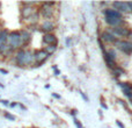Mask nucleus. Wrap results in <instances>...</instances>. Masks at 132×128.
I'll list each match as a JSON object with an SVG mask.
<instances>
[{"mask_svg": "<svg viewBox=\"0 0 132 128\" xmlns=\"http://www.w3.org/2000/svg\"><path fill=\"white\" fill-rule=\"evenodd\" d=\"M2 29V28H1V23H0V30H1Z\"/></svg>", "mask_w": 132, "mask_h": 128, "instance_id": "27", "label": "nucleus"}, {"mask_svg": "<svg viewBox=\"0 0 132 128\" xmlns=\"http://www.w3.org/2000/svg\"><path fill=\"white\" fill-rule=\"evenodd\" d=\"M103 14L105 15V18L122 19V13L118 12L117 9H114V8H105L104 11H103Z\"/></svg>", "mask_w": 132, "mask_h": 128, "instance_id": "10", "label": "nucleus"}, {"mask_svg": "<svg viewBox=\"0 0 132 128\" xmlns=\"http://www.w3.org/2000/svg\"><path fill=\"white\" fill-rule=\"evenodd\" d=\"M0 71H1L2 73H7V71H5V70H2V69H0Z\"/></svg>", "mask_w": 132, "mask_h": 128, "instance_id": "26", "label": "nucleus"}, {"mask_svg": "<svg viewBox=\"0 0 132 128\" xmlns=\"http://www.w3.org/2000/svg\"><path fill=\"white\" fill-rule=\"evenodd\" d=\"M2 104H4V105H8V101H6V100H2Z\"/></svg>", "mask_w": 132, "mask_h": 128, "instance_id": "24", "label": "nucleus"}, {"mask_svg": "<svg viewBox=\"0 0 132 128\" xmlns=\"http://www.w3.org/2000/svg\"><path fill=\"white\" fill-rule=\"evenodd\" d=\"M6 118H8V119H11V120H14L15 118L13 117V115H11V114H6Z\"/></svg>", "mask_w": 132, "mask_h": 128, "instance_id": "21", "label": "nucleus"}, {"mask_svg": "<svg viewBox=\"0 0 132 128\" xmlns=\"http://www.w3.org/2000/svg\"><path fill=\"white\" fill-rule=\"evenodd\" d=\"M53 6H55V2H44L42 8L39 9V14L42 15V18L46 19H51L55 14V9H53Z\"/></svg>", "mask_w": 132, "mask_h": 128, "instance_id": "3", "label": "nucleus"}, {"mask_svg": "<svg viewBox=\"0 0 132 128\" xmlns=\"http://www.w3.org/2000/svg\"><path fill=\"white\" fill-rule=\"evenodd\" d=\"M44 50L48 53V55H51V54H53L56 50H57V46H46Z\"/></svg>", "mask_w": 132, "mask_h": 128, "instance_id": "18", "label": "nucleus"}, {"mask_svg": "<svg viewBox=\"0 0 132 128\" xmlns=\"http://www.w3.org/2000/svg\"><path fill=\"white\" fill-rule=\"evenodd\" d=\"M74 124L77 125V127H78V128H82V125H81V124H80V122H79V120L74 119Z\"/></svg>", "mask_w": 132, "mask_h": 128, "instance_id": "20", "label": "nucleus"}, {"mask_svg": "<svg viewBox=\"0 0 132 128\" xmlns=\"http://www.w3.org/2000/svg\"><path fill=\"white\" fill-rule=\"evenodd\" d=\"M15 64L19 66H27L35 63V55L31 50H18L14 55Z\"/></svg>", "mask_w": 132, "mask_h": 128, "instance_id": "1", "label": "nucleus"}, {"mask_svg": "<svg viewBox=\"0 0 132 128\" xmlns=\"http://www.w3.org/2000/svg\"><path fill=\"white\" fill-rule=\"evenodd\" d=\"M23 6L24 7L21 8V16H22L23 19H28V18H30L34 13H36V11H35L36 8H35V7L26 6V5H23Z\"/></svg>", "mask_w": 132, "mask_h": 128, "instance_id": "9", "label": "nucleus"}, {"mask_svg": "<svg viewBox=\"0 0 132 128\" xmlns=\"http://www.w3.org/2000/svg\"><path fill=\"white\" fill-rule=\"evenodd\" d=\"M105 22L109 26L114 27H121V25H123V19H115V18H105Z\"/></svg>", "mask_w": 132, "mask_h": 128, "instance_id": "13", "label": "nucleus"}, {"mask_svg": "<svg viewBox=\"0 0 132 128\" xmlns=\"http://www.w3.org/2000/svg\"><path fill=\"white\" fill-rule=\"evenodd\" d=\"M123 75H125V71H124L123 69L118 68V66H117L116 69H114V76H116V77H119V76H123Z\"/></svg>", "mask_w": 132, "mask_h": 128, "instance_id": "19", "label": "nucleus"}, {"mask_svg": "<svg viewBox=\"0 0 132 128\" xmlns=\"http://www.w3.org/2000/svg\"><path fill=\"white\" fill-rule=\"evenodd\" d=\"M53 29H55V23L51 20H45L41 25V30L43 33H45V34H50Z\"/></svg>", "mask_w": 132, "mask_h": 128, "instance_id": "11", "label": "nucleus"}, {"mask_svg": "<svg viewBox=\"0 0 132 128\" xmlns=\"http://www.w3.org/2000/svg\"><path fill=\"white\" fill-rule=\"evenodd\" d=\"M128 6H129V9H130V12H132V2H128Z\"/></svg>", "mask_w": 132, "mask_h": 128, "instance_id": "22", "label": "nucleus"}, {"mask_svg": "<svg viewBox=\"0 0 132 128\" xmlns=\"http://www.w3.org/2000/svg\"><path fill=\"white\" fill-rule=\"evenodd\" d=\"M43 42L46 46H57V37L55 34L50 33V34H44Z\"/></svg>", "mask_w": 132, "mask_h": 128, "instance_id": "8", "label": "nucleus"}, {"mask_svg": "<svg viewBox=\"0 0 132 128\" xmlns=\"http://www.w3.org/2000/svg\"><path fill=\"white\" fill-rule=\"evenodd\" d=\"M117 125H118V126L121 127V128H124V126H123V125H122V124H121V122H119V121H117Z\"/></svg>", "mask_w": 132, "mask_h": 128, "instance_id": "23", "label": "nucleus"}, {"mask_svg": "<svg viewBox=\"0 0 132 128\" xmlns=\"http://www.w3.org/2000/svg\"><path fill=\"white\" fill-rule=\"evenodd\" d=\"M121 87L123 89V92L126 97L129 98H132V85L130 83H119Z\"/></svg>", "mask_w": 132, "mask_h": 128, "instance_id": "14", "label": "nucleus"}, {"mask_svg": "<svg viewBox=\"0 0 132 128\" xmlns=\"http://www.w3.org/2000/svg\"><path fill=\"white\" fill-rule=\"evenodd\" d=\"M115 60H116V53L114 50H104V61L107 65L112 70L117 68Z\"/></svg>", "mask_w": 132, "mask_h": 128, "instance_id": "5", "label": "nucleus"}, {"mask_svg": "<svg viewBox=\"0 0 132 128\" xmlns=\"http://www.w3.org/2000/svg\"><path fill=\"white\" fill-rule=\"evenodd\" d=\"M112 35L115 37H130L132 35V30L129 29V28H125V27H114L111 28L110 30Z\"/></svg>", "mask_w": 132, "mask_h": 128, "instance_id": "4", "label": "nucleus"}, {"mask_svg": "<svg viewBox=\"0 0 132 128\" xmlns=\"http://www.w3.org/2000/svg\"><path fill=\"white\" fill-rule=\"evenodd\" d=\"M7 46H9L14 51L15 50H21V48L23 47V41L22 36H21V32H11L7 39Z\"/></svg>", "mask_w": 132, "mask_h": 128, "instance_id": "2", "label": "nucleus"}, {"mask_svg": "<svg viewBox=\"0 0 132 128\" xmlns=\"http://www.w3.org/2000/svg\"><path fill=\"white\" fill-rule=\"evenodd\" d=\"M101 40L104 41L105 43H115V42L117 41L116 37H115L109 30H108V32H103L102 34H101Z\"/></svg>", "mask_w": 132, "mask_h": 128, "instance_id": "12", "label": "nucleus"}, {"mask_svg": "<svg viewBox=\"0 0 132 128\" xmlns=\"http://www.w3.org/2000/svg\"><path fill=\"white\" fill-rule=\"evenodd\" d=\"M35 55V64H37V66L41 65V64H43L44 62L46 61V58H48V53H46L45 50H37L34 53Z\"/></svg>", "mask_w": 132, "mask_h": 128, "instance_id": "7", "label": "nucleus"}, {"mask_svg": "<svg viewBox=\"0 0 132 128\" xmlns=\"http://www.w3.org/2000/svg\"><path fill=\"white\" fill-rule=\"evenodd\" d=\"M75 113H77V111H72V113H71V114H72V115H75Z\"/></svg>", "mask_w": 132, "mask_h": 128, "instance_id": "25", "label": "nucleus"}, {"mask_svg": "<svg viewBox=\"0 0 132 128\" xmlns=\"http://www.w3.org/2000/svg\"><path fill=\"white\" fill-rule=\"evenodd\" d=\"M21 36H22L23 46H26V44H28L30 42V40H31V33H29L27 29H24L21 32Z\"/></svg>", "mask_w": 132, "mask_h": 128, "instance_id": "16", "label": "nucleus"}, {"mask_svg": "<svg viewBox=\"0 0 132 128\" xmlns=\"http://www.w3.org/2000/svg\"><path fill=\"white\" fill-rule=\"evenodd\" d=\"M114 7H116L117 11L118 12H130L129 9V6H128V2H114Z\"/></svg>", "mask_w": 132, "mask_h": 128, "instance_id": "15", "label": "nucleus"}, {"mask_svg": "<svg viewBox=\"0 0 132 128\" xmlns=\"http://www.w3.org/2000/svg\"><path fill=\"white\" fill-rule=\"evenodd\" d=\"M115 46H117L124 54L131 55L132 54V42L131 41H116Z\"/></svg>", "mask_w": 132, "mask_h": 128, "instance_id": "6", "label": "nucleus"}, {"mask_svg": "<svg viewBox=\"0 0 132 128\" xmlns=\"http://www.w3.org/2000/svg\"><path fill=\"white\" fill-rule=\"evenodd\" d=\"M38 18H39V13H37V12H36V13H34L31 16H30V18H28L27 21H28V23H29V25H36L37 21H38Z\"/></svg>", "mask_w": 132, "mask_h": 128, "instance_id": "17", "label": "nucleus"}]
</instances>
